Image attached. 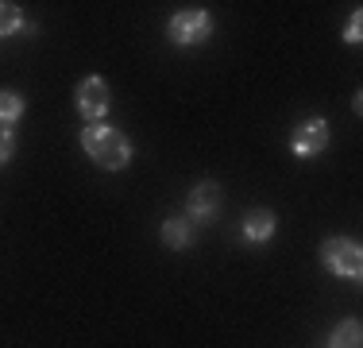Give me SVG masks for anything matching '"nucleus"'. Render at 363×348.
I'll return each instance as SVG.
<instances>
[{
	"label": "nucleus",
	"instance_id": "1",
	"mask_svg": "<svg viewBox=\"0 0 363 348\" xmlns=\"http://www.w3.org/2000/svg\"><path fill=\"white\" fill-rule=\"evenodd\" d=\"M82 151L101 170H124L132 163V139L112 124H85L82 128Z\"/></svg>",
	"mask_w": 363,
	"mask_h": 348
},
{
	"label": "nucleus",
	"instance_id": "2",
	"mask_svg": "<svg viewBox=\"0 0 363 348\" xmlns=\"http://www.w3.org/2000/svg\"><path fill=\"white\" fill-rule=\"evenodd\" d=\"M321 263L328 275L348 278V283H359L363 275V248L352 236H328L321 244Z\"/></svg>",
	"mask_w": 363,
	"mask_h": 348
},
{
	"label": "nucleus",
	"instance_id": "3",
	"mask_svg": "<svg viewBox=\"0 0 363 348\" xmlns=\"http://www.w3.org/2000/svg\"><path fill=\"white\" fill-rule=\"evenodd\" d=\"M213 16L205 12V8H186V12H174L167 23V35L174 47H197V43H205L213 35Z\"/></svg>",
	"mask_w": 363,
	"mask_h": 348
},
{
	"label": "nucleus",
	"instance_id": "4",
	"mask_svg": "<svg viewBox=\"0 0 363 348\" xmlns=\"http://www.w3.org/2000/svg\"><path fill=\"white\" fill-rule=\"evenodd\" d=\"M74 104H77V112L85 116V124H101V120L108 116V109H112L108 82L97 77V74L82 77V82H77V93H74Z\"/></svg>",
	"mask_w": 363,
	"mask_h": 348
},
{
	"label": "nucleus",
	"instance_id": "5",
	"mask_svg": "<svg viewBox=\"0 0 363 348\" xmlns=\"http://www.w3.org/2000/svg\"><path fill=\"white\" fill-rule=\"evenodd\" d=\"M325 147H328V120L325 116H309L290 132V151L298 155V159H313Z\"/></svg>",
	"mask_w": 363,
	"mask_h": 348
},
{
	"label": "nucleus",
	"instance_id": "6",
	"mask_svg": "<svg viewBox=\"0 0 363 348\" xmlns=\"http://www.w3.org/2000/svg\"><path fill=\"white\" fill-rule=\"evenodd\" d=\"M217 213H220V186L217 182H197L194 194H189V202H186V221L205 224Z\"/></svg>",
	"mask_w": 363,
	"mask_h": 348
},
{
	"label": "nucleus",
	"instance_id": "7",
	"mask_svg": "<svg viewBox=\"0 0 363 348\" xmlns=\"http://www.w3.org/2000/svg\"><path fill=\"white\" fill-rule=\"evenodd\" d=\"M274 232H279V217L271 209H252L244 217V240L247 244H267V240H274Z\"/></svg>",
	"mask_w": 363,
	"mask_h": 348
},
{
	"label": "nucleus",
	"instance_id": "8",
	"mask_svg": "<svg viewBox=\"0 0 363 348\" xmlns=\"http://www.w3.org/2000/svg\"><path fill=\"white\" fill-rule=\"evenodd\" d=\"M159 236H162L167 248L182 251V248H189V244H194V229H189L186 217H167V221H162V229H159Z\"/></svg>",
	"mask_w": 363,
	"mask_h": 348
},
{
	"label": "nucleus",
	"instance_id": "9",
	"mask_svg": "<svg viewBox=\"0 0 363 348\" xmlns=\"http://www.w3.org/2000/svg\"><path fill=\"white\" fill-rule=\"evenodd\" d=\"M328 348H363V325L356 317H344L340 325L328 333Z\"/></svg>",
	"mask_w": 363,
	"mask_h": 348
},
{
	"label": "nucleus",
	"instance_id": "10",
	"mask_svg": "<svg viewBox=\"0 0 363 348\" xmlns=\"http://www.w3.org/2000/svg\"><path fill=\"white\" fill-rule=\"evenodd\" d=\"M16 31H31V28L23 23V12L12 0H0V39H8V35H16Z\"/></svg>",
	"mask_w": 363,
	"mask_h": 348
},
{
	"label": "nucleus",
	"instance_id": "11",
	"mask_svg": "<svg viewBox=\"0 0 363 348\" xmlns=\"http://www.w3.org/2000/svg\"><path fill=\"white\" fill-rule=\"evenodd\" d=\"M23 116V97L12 89H0V128H12Z\"/></svg>",
	"mask_w": 363,
	"mask_h": 348
},
{
	"label": "nucleus",
	"instance_id": "12",
	"mask_svg": "<svg viewBox=\"0 0 363 348\" xmlns=\"http://www.w3.org/2000/svg\"><path fill=\"white\" fill-rule=\"evenodd\" d=\"M359 28H363V12L356 8V12H352V20H348V28H344V43H352V47H356V43H359Z\"/></svg>",
	"mask_w": 363,
	"mask_h": 348
},
{
	"label": "nucleus",
	"instance_id": "13",
	"mask_svg": "<svg viewBox=\"0 0 363 348\" xmlns=\"http://www.w3.org/2000/svg\"><path fill=\"white\" fill-rule=\"evenodd\" d=\"M12 151H16V139H12V132H8V128H0V167H4L8 159H12Z\"/></svg>",
	"mask_w": 363,
	"mask_h": 348
}]
</instances>
